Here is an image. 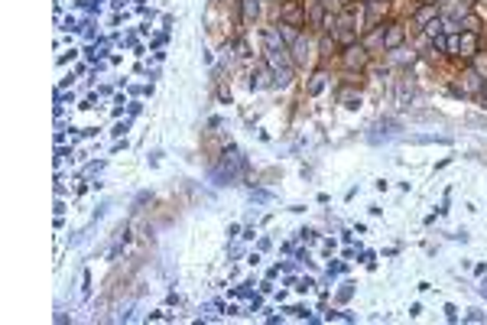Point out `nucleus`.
<instances>
[{"mask_svg":"<svg viewBox=\"0 0 487 325\" xmlns=\"http://www.w3.org/2000/svg\"><path fill=\"white\" fill-rule=\"evenodd\" d=\"M370 59H374V56H370V52L364 49L361 43L347 46V49L341 52V66H345L351 75H361V72H367V68H370Z\"/></svg>","mask_w":487,"mask_h":325,"instance_id":"obj_1","label":"nucleus"},{"mask_svg":"<svg viewBox=\"0 0 487 325\" xmlns=\"http://www.w3.org/2000/svg\"><path fill=\"white\" fill-rule=\"evenodd\" d=\"M390 10V0H364V30H374L380 26Z\"/></svg>","mask_w":487,"mask_h":325,"instance_id":"obj_2","label":"nucleus"},{"mask_svg":"<svg viewBox=\"0 0 487 325\" xmlns=\"http://www.w3.org/2000/svg\"><path fill=\"white\" fill-rule=\"evenodd\" d=\"M305 20H309V26L318 33L328 26V7H325V0H305Z\"/></svg>","mask_w":487,"mask_h":325,"instance_id":"obj_3","label":"nucleus"},{"mask_svg":"<svg viewBox=\"0 0 487 325\" xmlns=\"http://www.w3.org/2000/svg\"><path fill=\"white\" fill-rule=\"evenodd\" d=\"M458 85H461V91H465V95L481 98V95H484V88H487V78H484V75H478L474 68H465V72L458 75Z\"/></svg>","mask_w":487,"mask_h":325,"instance_id":"obj_4","label":"nucleus"},{"mask_svg":"<svg viewBox=\"0 0 487 325\" xmlns=\"http://www.w3.org/2000/svg\"><path fill=\"white\" fill-rule=\"evenodd\" d=\"M406 36H409V26H406V23H399V20L384 23V52H390V49H397V46H403Z\"/></svg>","mask_w":487,"mask_h":325,"instance_id":"obj_5","label":"nucleus"},{"mask_svg":"<svg viewBox=\"0 0 487 325\" xmlns=\"http://www.w3.org/2000/svg\"><path fill=\"white\" fill-rule=\"evenodd\" d=\"M276 20L293 23V26H303L305 23V4L303 0H286V4L280 7V14H276Z\"/></svg>","mask_w":487,"mask_h":325,"instance_id":"obj_6","label":"nucleus"},{"mask_svg":"<svg viewBox=\"0 0 487 325\" xmlns=\"http://www.w3.org/2000/svg\"><path fill=\"white\" fill-rule=\"evenodd\" d=\"M289 49H293V52H289V56H293V66L303 68V66H309V62H312V52H315V46H312V39L303 33V36L295 39Z\"/></svg>","mask_w":487,"mask_h":325,"instance_id":"obj_7","label":"nucleus"},{"mask_svg":"<svg viewBox=\"0 0 487 325\" xmlns=\"http://www.w3.org/2000/svg\"><path fill=\"white\" fill-rule=\"evenodd\" d=\"M478 52H481L478 33H458V56H461V59H474Z\"/></svg>","mask_w":487,"mask_h":325,"instance_id":"obj_8","label":"nucleus"},{"mask_svg":"<svg viewBox=\"0 0 487 325\" xmlns=\"http://www.w3.org/2000/svg\"><path fill=\"white\" fill-rule=\"evenodd\" d=\"M416 59H419V56H416V49H406V46H397V49L387 52V62H390V66H397V68H409Z\"/></svg>","mask_w":487,"mask_h":325,"instance_id":"obj_9","label":"nucleus"},{"mask_svg":"<svg viewBox=\"0 0 487 325\" xmlns=\"http://www.w3.org/2000/svg\"><path fill=\"white\" fill-rule=\"evenodd\" d=\"M397 120H393V118H384V120H380V124H377L374 127V133H367V140L370 143H380V140H393V137H397Z\"/></svg>","mask_w":487,"mask_h":325,"instance_id":"obj_10","label":"nucleus"},{"mask_svg":"<svg viewBox=\"0 0 487 325\" xmlns=\"http://www.w3.org/2000/svg\"><path fill=\"white\" fill-rule=\"evenodd\" d=\"M413 98H416V81H413V75L406 72V75H399V81H397V101L403 104V108H409Z\"/></svg>","mask_w":487,"mask_h":325,"instance_id":"obj_11","label":"nucleus"},{"mask_svg":"<svg viewBox=\"0 0 487 325\" xmlns=\"http://www.w3.org/2000/svg\"><path fill=\"white\" fill-rule=\"evenodd\" d=\"M338 104L341 108H347V111H355L357 104H361V91L355 88V81H347V85H341L338 88Z\"/></svg>","mask_w":487,"mask_h":325,"instance_id":"obj_12","label":"nucleus"},{"mask_svg":"<svg viewBox=\"0 0 487 325\" xmlns=\"http://www.w3.org/2000/svg\"><path fill=\"white\" fill-rule=\"evenodd\" d=\"M432 20H439V4H419V10H416V16H413V26L422 30V26H429Z\"/></svg>","mask_w":487,"mask_h":325,"instance_id":"obj_13","label":"nucleus"},{"mask_svg":"<svg viewBox=\"0 0 487 325\" xmlns=\"http://www.w3.org/2000/svg\"><path fill=\"white\" fill-rule=\"evenodd\" d=\"M361 46L370 52V56H374L377 49H384V23H380V26H374V30H367V36L361 39Z\"/></svg>","mask_w":487,"mask_h":325,"instance_id":"obj_14","label":"nucleus"},{"mask_svg":"<svg viewBox=\"0 0 487 325\" xmlns=\"http://www.w3.org/2000/svg\"><path fill=\"white\" fill-rule=\"evenodd\" d=\"M260 16V0H241V20L244 26H253V20Z\"/></svg>","mask_w":487,"mask_h":325,"instance_id":"obj_15","label":"nucleus"},{"mask_svg":"<svg viewBox=\"0 0 487 325\" xmlns=\"http://www.w3.org/2000/svg\"><path fill=\"white\" fill-rule=\"evenodd\" d=\"M325 85H328V75H325L322 68H318V72L309 78V85H305V95H309V98L322 95V91H325Z\"/></svg>","mask_w":487,"mask_h":325,"instance_id":"obj_16","label":"nucleus"},{"mask_svg":"<svg viewBox=\"0 0 487 325\" xmlns=\"http://www.w3.org/2000/svg\"><path fill=\"white\" fill-rule=\"evenodd\" d=\"M481 30H484V20H481V16H474V14H468L465 20L458 23V33H478V36H481Z\"/></svg>","mask_w":487,"mask_h":325,"instance_id":"obj_17","label":"nucleus"},{"mask_svg":"<svg viewBox=\"0 0 487 325\" xmlns=\"http://www.w3.org/2000/svg\"><path fill=\"white\" fill-rule=\"evenodd\" d=\"M471 68H474L478 75H484V78H487V52H484V49H481L478 56L471 59Z\"/></svg>","mask_w":487,"mask_h":325,"instance_id":"obj_18","label":"nucleus"},{"mask_svg":"<svg viewBox=\"0 0 487 325\" xmlns=\"http://www.w3.org/2000/svg\"><path fill=\"white\" fill-rule=\"evenodd\" d=\"M468 322H484V316H481L478 309H471V316H468Z\"/></svg>","mask_w":487,"mask_h":325,"instance_id":"obj_19","label":"nucleus"},{"mask_svg":"<svg viewBox=\"0 0 487 325\" xmlns=\"http://www.w3.org/2000/svg\"><path fill=\"white\" fill-rule=\"evenodd\" d=\"M481 101H484V108H487V88H484V95H481Z\"/></svg>","mask_w":487,"mask_h":325,"instance_id":"obj_20","label":"nucleus"}]
</instances>
